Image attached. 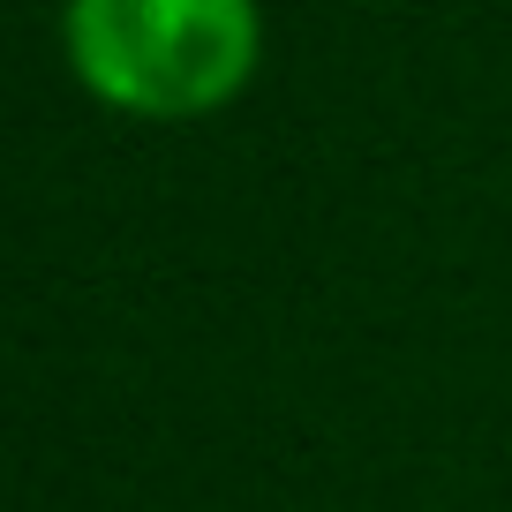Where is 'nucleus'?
<instances>
[{
	"mask_svg": "<svg viewBox=\"0 0 512 512\" xmlns=\"http://www.w3.org/2000/svg\"><path fill=\"white\" fill-rule=\"evenodd\" d=\"M256 0H68V61L91 98L144 121L211 113L256 76Z\"/></svg>",
	"mask_w": 512,
	"mask_h": 512,
	"instance_id": "obj_1",
	"label": "nucleus"
}]
</instances>
